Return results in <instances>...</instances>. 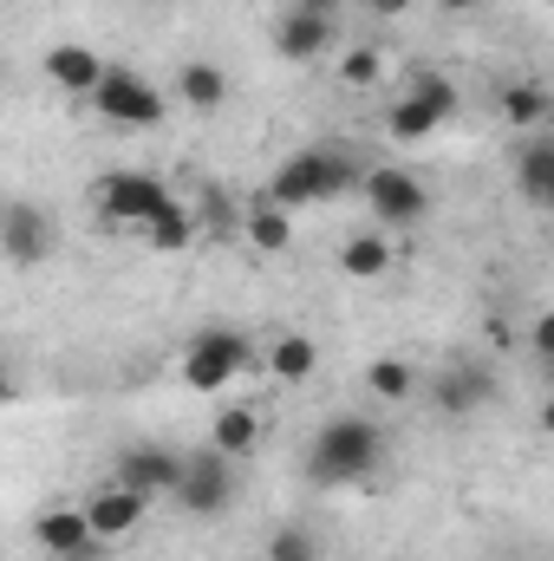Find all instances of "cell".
I'll return each instance as SVG.
<instances>
[{"mask_svg":"<svg viewBox=\"0 0 554 561\" xmlns=\"http://www.w3.org/2000/svg\"><path fill=\"white\" fill-rule=\"evenodd\" d=\"M176 99H183L189 112H216V105L229 99V72H222L216 59H183V66H176Z\"/></svg>","mask_w":554,"mask_h":561,"instance_id":"obj_16","label":"cell"},{"mask_svg":"<svg viewBox=\"0 0 554 561\" xmlns=\"http://www.w3.org/2000/svg\"><path fill=\"white\" fill-rule=\"evenodd\" d=\"M366 392L385 399V405H405V399H417V366L412 359H399V353L372 359V366H366Z\"/></svg>","mask_w":554,"mask_h":561,"instance_id":"obj_23","label":"cell"},{"mask_svg":"<svg viewBox=\"0 0 554 561\" xmlns=\"http://www.w3.org/2000/svg\"><path fill=\"white\" fill-rule=\"evenodd\" d=\"M39 72L66 92V99H92V85H99V72H105V59L92 53V46H79V39H66V46H46V59H39Z\"/></svg>","mask_w":554,"mask_h":561,"instance_id":"obj_14","label":"cell"},{"mask_svg":"<svg viewBox=\"0 0 554 561\" xmlns=\"http://www.w3.org/2000/svg\"><path fill=\"white\" fill-rule=\"evenodd\" d=\"M457 112H463V92L443 79V72H430V66H417L412 85L385 105V138L399 144H424L437 138L443 125H457Z\"/></svg>","mask_w":554,"mask_h":561,"instance_id":"obj_3","label":"cell"},{"mask_svg":"<svg viewBox=\"0 0 554 561\" xmlns=\"http://www.w3.org/2000/svg\"><path fill=\"white\" fill-rule=\"evenodd\" d=\"M112 131H157L163 118H170V99L143 79L138 66H112L105 59V72H99V85H92V99H85Z\"/></svg>","mask_w":554,"mask_h":561,"instance_id":"obj_5","label":"cell"},{"mask_svg":"<svg viewBox=\"0 0 554 561\" xmlns=\"http://www.w3.org/2000/svg\"><path fill=\"white\" fill-rule=\"evenodd\" d=\"M268 373H275L280 386H307V379L320 373V346H313V333H275V346H268Z\"/></svg>","mask_w":554,"mask_h":561,"instance_id":"obj_20","label":"cell"},{"mask_svg":"<svg viewBox=\"0 0 554 561\" xmlns=\"http://www.w3.org/2000/svg\"><path fill=\"white\" fill-rule=\"evenodd\" d=\"M235 490H242L235 457H222V450H209V444H203V450H189V457H183L170 503H176V510H189V516H222V510L235 503Z\"/></svg>","mask_w":554,"mask_h":561,"instance_id":"obj_6","label":"cell"},{"mask_svg":"<svg viewBox=\"0 0 554 561\" xmlns=\"http://www.w3.org/2000/svg\"><path fill=\"white\" fill-rule=\"evenodd\" d=\"M170 203V183L157 170H105L99 176V216L112 229H150V216Z\"/></svg>","mask_w":554,"mask_h":561,"instance_id":"obj_8","label":"cell"},{"mask_svg":"<svg viewBox=\"0 0 554 561\" xmlns=\"http://www.w3.org/2000/svg\"><path fill=\"white\" fill-rule=\"evenodd\" d=\"M176 470H183V450H170V444H131V450L118 457V483L138 490L143 503L170 496V490H176Z\"/></svg>","mask_w":554,"mask_h":561,"instance_id":"obj_11","label":"cell"},{"mask_svg":"<svg viewBox=\"0 0 554 561\" xmlns=\"http://www.w3.org/2000/svg\"><path fill=\"white\" fill-rule=\"evenodd\" d=\"M430 399H437V412H443V419H470V412L489 399V373H476V366H450V373L437 379V392H430Z\"/></svg>","mask_w":554,"mask_h":561,"instance_id":"obj_17","label":"cell"},{"mask_svg":"<svg viewBox=\"0 0 554 561\" xmlns=\"http://www.w3.org/2000/svg\"><path fill=\"white\" fill-rule=\"evenodd\" d=\"M385 268H392V242L379 229H359L339 242V275L346 280H385Z\"/></svg>","mask_w":554,"mask_h":561,"instance_id":"obj_18","label":"cell"},{"mask_svg":"<svg viewBox=\"0 0 554 561\" xmlns=\"http://www.w3.org/2000/svg\"><path fill=\"white\" fill-rule=\"evenodd\" d=\"M53 249H59V222L46 203H26V196L0 203V255L13 268H39V262H53Z\"/></svg>","mask_w":554,"mask_h":561,"instance_id":"obj_9","label":"cell"},{"mask_svg":"<svg viewBox=\"0 0 554 561\" xmlns=\"http://www.w3.org/2000/svg\"><path fill=\"white\" fill-rule=\"evenodd\" d=\"M293 7H307V13H320V20H339V13H346V0H293Z\"/></svg>","mask_w":554,"mask_h":561,"instance_id":"obj_28","label":"cell"},{"mask_svg":"<svg viewBox=\"0 0 554 561\" xmlns=\"http://www.w3.org/2000/svg\"><path fill=\"white\" fill-rule=\"evenodd\" d=\"M359 196H366V209H372L379 229H417V222L430 216V190H424V176L399 170V163H372V170L359 176Z\"/></svg>","mask_w":554,"mask_h":561,"instance_id":"obj_7","label":"cell"},{"mask_svg":"<svg viewBox=\"0 0 554 561\" xmlns=\"http://www.w3.org/2000/svg\"><path fill=\"white\" fill-rule=\"evenodd\" d=\"M33 542H39L53 561H92L99 549H105V542L92 536L85 510H39V516H33Z\"/></svg>","mask_w":554,"mask_h":561,"instance_id":"obj_13","label":"cell"},{"mask_svg":"<svg viewBox=\"0 0 554 561\" xmlns=\"http://www.w3.org/2000/svg\"><path fill=\"white\" fill-rule=\"evenodd\" d=\"M7 399H20V386H13V366L0 359V405H7Z\"/></svg>","mask_w":554,"mask_h":561,"instance_id":"obj_29","label":"cell"},{"mask_svg":"<svg viewBox=\"0 0 554 561\" xmlns=\"http://www.w3.org/2000/svg\"><path fill=\"white\" fill-rule=\"evenodd\" d=\"M262 444V412H249V405H222L216 424H209V450H222V457H249Z\"/></svg>","mask_w":554,"mask_h":561,"instance_id":"obj_22","label":"cell"},{"mask_svg":"<svg viewBox=\"0 0 554 561\" xmlns=\"http://www.w3.org/2000/svg\"><path fill=\"white\" fill-rule=\"evenodd\" d=\"M503 125L542 131V125H549V92H542V85H509V92H503Z\"/></svg>","mask_w":554,"mask_h":561,"instance_id":"obj_24","label":"cell"},{"mask_svg":"<svg viewBox=\"0 0 554 561\" xmlns=\"http://www.w3.org/2000/svg\"><path fill=\"white\" fill-rule=\"evenodd\" d=\"M379 79H385V53H379V46H346V59H339V85L372 92Z\"/></svg>","mask_w":554,"mask_h":561,"instance_id":"obj_25","label":"cell"},{"mask_svg":"<svg viewBox=\"0 0 554 561\" xmlns=\"http://www.w3.org/2000/svg\"><path fill=\"white\" fill-rule=\"evenodd\" d=\"M516 183H522V196L529 203H554V138L549 131H535V138L522 144V157H516Z\"/></svg>","mask_w":554,"mask_h":561,"instance_id":"obj_21","label":"cell"},{"mask_svg":"<svg viewBox=\"0 0 554 561\" xmlns=\"http://www.w3.org/2000/svg\"><path fill=\"white\" fill-rule=\"evenodd\" d=\"M385 463V431L359 412H333L307 444V483L313 490H359Z\"/></svg>","mask_w":554,"mask_h":561,"instance_id":"obj_2","label":"cell"},{"mask_svg":"<svg viewBox=\"0 0 554 561\" xmlns=\"http://www.w3.org/2000/svg\"><path fill=\"white\" fill-rule=\"evenodd\" d=\"M196 236H203V216H196V203H183V196H170V203L150 216V229H143V242H150L157 255H183Z\"/></svg>","mask_w":554,"mask_h":561,"instance_id":"obj_15","label":"cell"},{"mask_svg":"<svg viewBox=\"0 0 554 561\" xmlns=\"http://www.w3.org/2000/svg\"><path fill=\"white\" fill-rule=\"evenodd\" d=\"M79 510H85V523H92V536H99V542H125V536H138V523L150 516V503H143L138 490H125L118 477H112V483H99Z\"/></svg>","mask_w":554,"mask_h":561,"instance_id":"obj_10","label":"cell"},{"mask_svg":"<svg viewBox=\"0 0 554 561\" xmlns=\"http://www.w3.org/2000/svg\"><path fill=\"white\" fill-rule=\"evenodd\" d=\"M333 39H339V20H320V13H307V7H287V13L275 20V53L280 59H293V66L326 59Z\"/></svg>","mask_w":554,"mask_h":561,"instance_id":"obj_12","label":"cell"},{"mask_svg":"<svg viewBox=\"0 0 554 561\" xmlns=\"http://www.w3.org/2000/svg\"><path fill=\"white\" fill-rule=\"evenodd\" d=\"M437 7H443V13H470L476 0H437Z\"/></svg>","mask_w":554,"mask_h":561,"instance_id":"obj_30","label":"cell"},{"mask_svg":"<svg viewBox=\"0 0 554 561\" xmlns=\"http://www.w3.org/2000/svg\"><path fill=\"white\" fill-rule=\"evenodd\" d=\"M366 13H372V20H405L412 0H366Z\"/></svg>","mask_w":554,"mask_h":561,"instance_id":"obj_27","label":"cell"},{"mask_svg":"<svg viewBox=\"0 0 554 561\" xmlns=\"http://www.w3.org/2000/svg\"><path fill=\"white\" fill-rule=\"evenodd\" d=\"M366 170H372V163H366L353 144H313V150H293V157H280L275 176H268V203L287 209V216H300V209H313V203H333V196L359 190Z\"/></svg>","mask_w":554,"mask_h":561,"instance_id":"obj_1","label":"cell"},{"mask_svg":"<svg viewBox=\"0 0 554 561\" xmlns=\"http://www.w3.org/2000/svg\"><path fill=\"white\" fill-rule=\"evenodd\" d=\"M235 229H242V242H249V249H262V255H287V249H293V216H287V209H275L268 196H262V203H255Z\"/></svg>","mask_w":554,"mask_h":561,"instance_id":"obj_19","label":"cell"},{"mask_svg":"<svg viewBox=\"0 0 554 561\" xmlns=\"http://www.w3.org/2000/svg\"><path fill=\"white\" fill-rule=\"evenodd\" d=\"M268 561H320V542H313V529H300V523H287L268 536Z\"/></svg>","mask_w":554,"mask_h":561,"instance_id":"obj_26","label":"cell"},{"mask_svg":"<svg viewBox=\"0 0 554 561\" xmlns=\"http://www.w3.org/2000/svg\"><path fill=\"white\" fill-rule=\"evenodd\" d=\"M249 366H255V346H249V333H235V327H203V333L183 346V359H176V379H183L189 392L216 399V392H229V386H235Z\"/></svg>","mask_w":554,"mask_h":561,"instance_id":"obj_4","label":"cell"}]
</instances>
